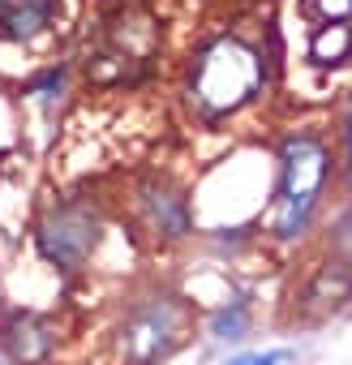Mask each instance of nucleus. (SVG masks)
<instances>
[{
  "mask_svg": "<svg viewBox=\"0 0 352 365\" xmlns=\"http://www.w3.org/2000/svg\"><path fill=\"white\" fill-rule=\"evenodd\" d=\"M271 86V48L262 35L224 26L194 43L181 95L198 125H224L249 112Z\"/></svg>",
  "mask_w": 352,
  "mask_h": 365,
  "instance_id": "nucleus-1",
  "label": "nucleus"
},
{
  "mask_svg": "<svg viewBox=\"0 0 352 365\" xmlns=\"http://www.w3.org/2000/svg\"><path fill=\"white\" fill-rule=\"evenodd\" d=\"M275 159H279L275 198L262 224L275 241H301L322 211V194L335 172V146L322 129H288L279 138Z\"/></svg>",
  "mask_w": 352,
  "mask_h": 365,
  "instance_id": "nucleus-2",
  "label": "nucleus"
},
{
  "mask_svg": "<svg viewBox=\"0 0 352 365\" xmlns=\"http://www.w3.org/2000/svg\"><path fill=\"white\" fill-rule=\"evenodd\" d=\"M190 335V305L172 288H146L120 314L116 348L125 365H163Z\"/></svg>",
  "mask_w": 352,
  "mask_h": 365,
  "instance_id": "nucleus-3",
  "label": "nucleus"
},
{
  "mask_svg": "<svg viewBox=\"0 0 352 365\" xmlns=\"http://www.w3.org/2000/svg\"><path fill=\"white\" fill-rule=\"evenodd\" d=\"M99 237H103V215L90 198H56L35 224V245L43 262H52L65 275L82 271L95 258Z\"/></svg>",
  "mask_w": 352,
  "mask_h": 365,
  "instance_id": "nucleus-4",
  "label": "nucleus"
},
{
  "mask_svg": "<svg viewBox=\"0 0 352 365\" xmlns=\"http://www.w3.org/2000/svg\"><path fill=\"white\" fill-rule=\"evenodd\" d=\"M301 69L318 78L352 73V22H314L301 26Z\"/></svg>",
  "mask_w": 352,
  "mask_h": 365,
  "instance_id": "nucleus-5",
  "label": "nucleus"
},
{
  "mask_svg": "<svg viewBox=\"0 0 352 365\" xmlns=\"http://www.w3.org/2000/svg\"><path fill=\"white\" fill-rule=\"evenodd\" d=\"M0 344L14 365H48L56 352V322L35 309H14L0 327Z\"/></svg>",
  "mask_w": 352,
  "mask_h": 365,
  "instance_id": "nucleus-6",
  "label": "nucleus"
},
{
  "mask_svg": "<svg viewBox=\"0 0 352 365\" xmlns=\"http://www.w3.org/2000/svg\"><path fill=\"white\" fill-rule=\"evenodd\" d=\"M138 211L150 237L159 241H181L190 232V202L181 190H172L167 180H150V185L138 194Z\"/></svg>",
  "mask_w": 352,
  "mask_h": 365,
  "instance_id": "nucleus-7",
  "label": "nucleus"
},
{
  "mask_svg": "<svg viewBox=\"0 0 352 365\" xmlns=\"http://www.w3.org/2000/svg\"><path fill=\"white\" fill-rule=\"evenodd\" d=\"M61 0H0V39L35 43L56 26Z\"/></svg>",
  "mask_w": 352,
  "mask_h": 365,
  "instance_id": "nucleus-8",
  "label": "nucleus"
},
{
  "mask_svg": "<svg viewBox=\"0 0 352 365\" xmlns=\"http://www.w3.org/2000/svg\"><path fill=\"white\" fill-rule=\"evenodd\" d=\"M292 14H296V26H314V22H352V0H296Z\"/></svg>",
  "mask_w": 352,
  "mask_h": 365,
  "instance_id": "nucleus-9",
  "label": "nucleus"
},
{
  "mask_svg": "<svg viewBox=\"0 0 352 365\" xmlns=\"http://www.w3.org/2000/svg\"><path fill=\"white\" fill-rule=\"evenodd\" d=\"M211 331H215V339H241V335H245V305H241V301H232V309L224 305V309L215 314V327H211Z\"/></svg>",
  "mask_w": 352,
  "mask_h": 365,
  "instance_id": "nucleus-10",
  "label": "nucleus"
},
{
  "mask_svg": "<svg viewBox=\"0 0 352 365\" xmlns=\"http://www.w3.org/2000/svg\"><path fill=\"white\" fill-rule=\"evenodd\" d=\"M228 365H296V352L292 348H262V352H245Z\"/></svg>",
  "mask_w": 352,
  "mask_h": 365,
  "instance_id": "nucleus-11",
  "label": "nucleus"
},
{
  "mask_svg": "<svg viewBox=\"0 0 352 365\" xmlns=\"http://www.w3.org/2000/svg\"><path fill=\"white\" fill-rule=\"evenodd\" d=\"M339 150H343V168L352 176V99L343 103V116H339Z\"/></svg>",
  "mask_w": 352,
  "mask_h": 365,
  "instance_id": "nucleus-12",
  "label": "nucleus"
}]
</instances>
